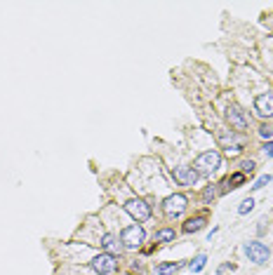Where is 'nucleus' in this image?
<instances>
[{"instance_id": "412c9836", "label": "nucleus", "mask_w": 273, "mask_h": 275, "mask_svg": "<svg viewBox=\"0 0 273 275\" xmlns=\"http://www.w3.org/2000/svg\"><path fill=\"white\" fill-rule=\"evenodd\" d=\"M243 169H240V172H243V174H248V172H255V162H252V160H245V162H243Z\"/></svg>"}, {"instance_id": "aec40b11", "label": "nucleus", "mask_w": 273, "mask_h": 275, "mask_svg": "<svg viewBox=\"0 0 273 275\" xmlns=\"http://www.w3.org/2000/svg\"><path fill=\"white\" fill-rule=\"evenodd\" d=\"M259 137L271 139V137H273V125H262V127H259Z\"/></svg>"}, {"instance_id": "dca6fc26", "label": "nucleus", "mask_w": 273, "mask_h": 275, "mask_svg": "<svg viewBox=\"0 0 273 275\" xmlns=\"http://www.w3.org/2000/svg\"><path fill=\"white\" fill-rule=\"evenodd\" d=\"M205 261H207V257H205V254H200V257H196V259H193V264H191V271H193V273H198V271H203V268H205Z\"/></svg>"}, {"instance_id": "f257e3e1", "label": "nucleus", "mask_w": 273, "mask_h": 275, "mask_svg": "<svg viewBox=\"0 0 273 275\" xmlns=\"http://www.w3.org/2000/svg\"><path fill=\"white\" fill-rule=\"evenodd\" d=\"M222 167V155L217 153V150H205V153H200L198 158H196V172L198 174H212Z\"/></svg>"}, {"instance_id": "4468645a", "label": "nucleus", "mask_w": 273, "mask_h": 275, "mask_svg": "<svg viewBox=\"0 0 273 275\" xmlns=\"http://www.w3.org/2000/svg\"><path fill=\"white\" fill-rule=\"evenodd\" d=\"M174 240V231L172 228H160L156 233V242H172Z\"/></svg>"}, {"instance_id": "4be33fe9", "label": "nucleus", "mask_w": 273, "mask_h": 275, "mask_svg": "<svg viewBox=\"0 0 273 275\" xmlns=\"http://www.w3.org/2000/svg\"><path fill=\"white\" fill-rule=\"evenodd\" d=\"M264 153H266V155H269V158H273V141L264 143Z\"/></svg>"}, {"instance_id": "9b49d317", "label": "nucleus", "mask_w": 273, "mask_h": 275, "mask_svg": "<svg viewBox=\"0 0 273 275\" xmlns=\"http://www.w3.org/2000/svg\"><path fill=\"white\" fill-rule=\"evenodd\" d=\"M101 247L106 250V254H113V257H116L118 252H120V242H118V238H116V235L106 233V235H104V238H101Z\"/></svg>"}, {"instance_id": "39448f33", "label": "nucleus", "mask_w": 273, "mask_h": 275, "mask_svg": "<svg viewBox=\"0 0 273 275\" xmlns=\"http://www.w3.org/2000/svg\"><path fill=\"white\" fill-rule=\"evenodd\" d=\"M92 271L94 273H99V275H111V273H116V268H118V261L113 254H99V257H94L92 259Z\"/></svg>"}, {"instance_id": "a211bd4d", "label": "nucleus", "mask_w": 273, "mask_h": 275, "mask_svg": "<svg viewBox=\"0 0 273 275\" xmlns=\"http://www.w3.org/2000/svg\"><path fill=\"white\" fill-rule=\"evenodd\" d=\"M271 179H273L271 174L259 176V179H257V181H255V186H252V188H255V191H259V188H264V186H266V183H269V181H271Z\"/></svg>"}, {"instance_id": "1a4fd4ad", "label": "nucleus", "mask_w": 273, "mask_h": 275, "mask_svg": "<svg viewBox=\"0 0 273 275\" xmlns=\"http://www.w3.org/2000/svg\"><path fill=\"white\" fill-rule=\"evenodd\" d=\"M255 111L262 118H271L273 116V92H264L255 99Z\"/></svg>"}, {"instance_id": "0eeeda50", "label": "nucleus", "mask_w": 273, "mask_h": 275, "mask_svg": "<svg viewBox=\"0 0 273 275\" xmlns=\"http://www.w3.org/2000/svg\"><path fill=\"white\" fill-rule=\"evenodd\" d=\"M184 209H186V198H184L182 193H174V195H170V198L163 200V212H165L170 219L179 217Z\"/></svg>"}, {"instance_id": "7ed1b4c3", "label": "nucleus", "mask_w": 273, "mask_h": 275, "mask_svg": "<svg viewBox=\"0 0 273 275\" xmlns=\"http://www.w3.org/2000/svg\"><path fill=\"white\" fill-rule=\"evenodd\" d=\"M219 143H222V148H224V153L229 155V158H236V155H240L243 153V143H240V139H238V134L236 132H219Z\"/></svg>"}, {"instance_id": "9d476101", "label": "nucleus", "mask_w": 273, "mask_h": 275, "mask_svg": "<svg viewBox=\"0 0 273 275\" xmlns=\"http://www.w3.org/2000/svg\"><path fill=\"white\" fill-rule=\"evenodd\" d=\"M226 118H229V123H231V127L236 130V132H240V130H245V127H248V116L243 113L240 106H229Z\"/></svg>"}, {"instance_id": "6ab92c4d", "label": "nucleus", "mask_w": 273, "mask_h": 275, "mask_svg": "<svg viewBox=\"0 0 273 275\" xmlns=\"http://www.w3.org/2000/svg\"><path fill=\"white\" fill-rule=\"evenodd\" d=\"M217 193H219V191H217L215 186H210V188H205V193H203V200H205V202L215 200V198H217Z\"/></svg>"}, {"instance_id": "20e7f679", "label": "nucleus", "mask_w": 273, "mask_h": 275, "mask_svg": "<svg viewBox=\"0 0 273 275\" xmlns=\"http://www.w3.org/2000/svg\"><path fill=\"white\" fill-rule=\"evenodd\" d=\"M144 238H146L144 228H141L139 224H134V226H127V228L123 231V235H120V242H123L127 250H137L141 242H144Z\"/></svg>"}, {"instance_id": "423d86ee", "label": "nucleus", "mask_w": 273, "mask_h": 275, "mask_svg": "<svg viewBox=\"0 0 273 275\" xmlns=\"http://www.w3.org/2000/svg\"><path fill=\"white\" fill-rule=\"evenodd\" d=\"M243 252L248 254V259L250 261H255V264H266L269 261V247L266 245H262V242H257V240H252V242H245V247H243Z\"/></svg>"}, {"instance_id": "f3484780", "label": "nucleus", "mask_w": 273, "mask_h": 275, "mask_svg": "<svg viewBox=\"0 0 273 275\" xmlns=\"http://www.w3.org/2000/svg\"><path fill=\"white\" fill-rule=\"evenodd\" d=\"M252 207H255V200H252V198H245V200L240 202L238 214H248V212H252Z\"/></svg>"}, {"instance_id": "6e6552de", "label": "nucleus", "mask_w": 273, "mask_h": 275, "mask_svg": "<svg viewBox=\"0 0 273 275\" xmlns=\"http://www.w3.org/2000/svg\"><path fill=\"white\" fill-rule=\"evenodd\" d=\"M172 176L177 183H182V186H193V183L198 181V172L193 169V167H177L172 169Z\"/></svg>"}, {"instance_id": "f8f14e48", "label": "nucleus", "mask_w": 273, "mask_h": 275, "mask_svg": "<svg viewBox=\"0 0 273 275\" xmlns=\"http://www.w3.org/2000/svg\"><path fill=\"white\" fill-rule=\"evenodd\" d=\"M203 226H205V217H193L184 224V233H198Z\"/></svg>"}, {"instance_id": "2eb2a0df", "label": "nucleus", "mask_w": 273, "mask_h": 275, "mask_svg": "<svg viewBox=\"0 0 273 275\" xmlns=\"http://www.w3.org/2000/svg\"><path fill=\"white\" fill-rule=\"evenodd\" d=\"M226 183H229V188H238V186H243V183H245V174H243V172H236L233 176H229V179H226Z\"/></svg>"}, {"instance_id": "5701e85b", "label": "nucleus", "mask_w": 273, "mask_h": 275, "mask_svg": "<svg viewBox=\"0 0 273 275\" xmlns=\"http://www.w3.org/2000/svg\"><path fill=\"white\" fill-rule=\"evenodd\" d=\"M229 268H233L231 264H224V266H219V273H224V271H229Z\"/></svg>"}, {"instance_id": "f03ea898", "label": "nucleus", "mask_w": 273, "mask_h": 275, "mask_svg": "<svg viewBox=\"0 0 273 275\" xmlns=\"http://www.w3.org/2000/svg\"><path fill=\"white\" fill-rule=\"evenodd\" d=\"M125 212L139 224V221H149L151 219V205L144 202L141 198H132V200L125 202Z\"/></svg>"}, {"instance_id": "ddd939ff", "label": "nucleus", "mask_w": 273, "mask_h": 275, "mask_svg": "<svg viewBox=\"0 0 273 275\" xmlns=\"http://www.w3.org/2000/svg\"><path fill=\"white\" fill-rule=\"evenodd\" d=\"M184 264L182 261H172V264H163V266L156 268V275H167V273H174V271H179Z\"/></svg>"}]
</instances>
